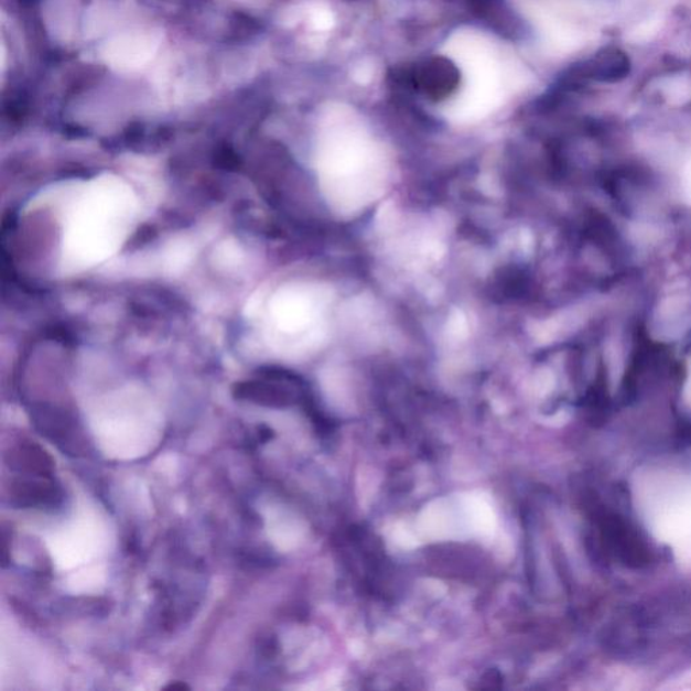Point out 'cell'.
Wrapping results in <instances>:
<instances>
[{
	"mask_svg": "<svg viewBox=\"0 0 691 691\" xmlns=\"http://www.w3.org/2000/svg\"><path fill=\"white\" fill-rule=\"evenodd\" d=\"M6 465L21 476H54V461L39 443L22 441L15 443L4 455Z\"/></svg>",
	"mask_w": 691,
	"mask_h": 691,
	"instance_id": "3957f363",
	"label": "cell"
},
{
	"mask_svg": "<svg viewBox=\"0 0 691 691\" xmlns=\"http://www.w3.org/2000/svg\"><path fill=\"white\" fill-rule=\"evenodd\" d=\"M628 57L616 50L601 53L593 64V75L603 82L620 80L628 75Z\"/></svg>",
	"mask_w": 691,
	"mask_h": 691,
	"instance_id": "5b68a950",
	"label": "cell"
},
{
	"mask_svg": "<svg viewBox=\"0 0 691 691\" xmlns=\"http://www.w3.org/2000/svg\"><path fill=\"white\" fill-rule=\"evenodd\" d=\"M60 268L83 273L111 260L136 230L141 203L133 186L114 173H101L56 190Z\"/></svg>",
	"mask_w": 691,
	"mask_h": 691,
	"instance_id": "6da1fadb",
	"label": "cell"
},
{
	"mask_svg": "<svg viewBox=\"0 0 691 691\" xmlns=\"http://www.w3.org/2000/svg\"><path fill=\"white\" fill-rule=\"evenodd\" d=\"M11 507L15 509H54L62 506L64 490L53 477L17 476L8 488Z\"/></svg>",
	"mask_w": 691,
	"mask_h": 691,
	"instance_id": "7a4b0ae2",
	"label": "cell"
},
{
	"mask_svg": "<svg viewBox=\"0 0 691 691\" xmlns=\"http://www.w3.org/2000/svg\"><path fill=\"white\" fill-rule=\"evenodd\" d=\"M458 80V71L441 58L427 63L418 75L419 88L434 99L446 98L456 88Z\"/></svg>",
	"mask_w": 691,
	"mask_h": 691,
	"instance_id": "277c9868",
	"label": "cell"
},
{
	"mask_svg": "<svg viewBox=\"0 0 691 691\" xmlns=\"http://www.w3.org/2000/svg\"><path fill=\"white\" fill-rule=\"evenodd\" d=\"M184 689H190V687L188 684H185L182 682L172 683L170 684V687L165 688V690H184Z\"/></svg>",
	"mask_w": 691,
	"mask_h": 691,
	"instance_id": "8992f818",
	"label": "cell"
}]
</instances>
